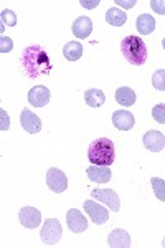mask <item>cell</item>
<instances>
[{
    "label": "cell",
    "instance_id": "cell-1",
    "mask_svg": "<svg viewBox=\"0 0 165 248\" xmlns=\"http://www.w3.org/2000/svg\"><path fill=\"white\" fill-rule=\"evenodd\" d=\"M22 66L28 78H37L40 75H48L51 71L50 57L45 48L40 45H30L23 50Z\"/></svg>",
    "mask_w": 165,
    "mask_h": 248
},
{
    "label": "cell",
    "instance_id": "cell-2",
    "mask_svg": "<svg viewBox=\"0 0 165 248\" xmlns=\"http://www.w3.org/2000/svg\"><path fill=\"white\" fill-rule=\"evenodd\" d=\"M120 53L134 66H142L147 62V46L137 35H127L120 42Z\"/></svg>",
    "mask_w": 165,
    "mask_h": 248
},
{
    "label": "cell",
    "instance_id": "cell-3",
    "mask_svg": "<svg viewBox=\"0 0 165 248\" xmlns=\"http://www.w3.org/2000/svg\"><path fill=\"white\" fill-rule=\"evenodd\" d=\"M114 144L107 138H99L90 144L88 159L92 166H111L114 162Z\"/></svg>",
    "mask_w": 165,
    "mask_h": 248
},
{
    "label": "cell",
    "instance_id": "cell-4",
    "mask_svg": "<svg viewBox=\"0 0 165 248\" xmlns=\"http://www.w3.org/2000/svg\"><path fill=\"white\" fill-rule=\"evenodd\" d=\"M63 237V229L58 218H46V222L43 223L42 230H40V238L42 243L45 245H55L58 243Z\"/></svg>",
    "mask_w": 165,
    "mask_h": 248
},
{
    "label": "cell",
    "instance_id": "cell-5",
    "mask_svg": "<svg viewBox=\"0 0 165 248\" xmlns=\"http://www.w3.org/2000/svg\"><path fill=\"white\" fill-rule=\"evenodd\" d=\"M91 199L99 201L101 203H106L109 207V210L112 212H119L120 209V199L118 195V192L112 189H94L91 190Z\"/></svg>",
    "mask_w": 165,
    "mask_h": 248
},
{
    "label": "cell",
    "instance_id": "cell-6",
    "mask_svg": "<svg viewBox=\"0 0 165 248\" xmlns=\"http://www.w3.org/2000/svg\"><path fill=\"white\" fill-rule=\"evenodd\" d=\"M46 186L50 187V190H53L55 194H61L68 189V177L63 170L51 167L46 172Z\"/></svg>",
    "mask_w": 165,
    "mask_h": 248
},
{
    "label": "cell",
    "instance_id": "cell-7",
    "mask_svg": "<svg viewBox=\"0 0 165 248\" xmlns=\"http://www.w3.org/2000/svg\"><path fill=\"white\" fill-rule=\"evenodd\" d=\"M84 210H86L88 217H91V220L98 225H103L109 220V210L104 209L103 205H99L98 202H94V199H88L83 203Z\"/></svg>",
    "mask_w": 165,
    "mask_h": 248
},
{
    "label": "cell",
    "instance_id": "cell-8",
    "mask_svg": "<svg viewBox=\"0 0 165 248\" xmlns=\"http://www.w3.org/2000/svg\"><path fill=\"white\" fill-rule=\"evenodd\" d=\"M20 124H22V127L28 134H38L40 131H42V119H40L33 111L27 109V108L22 109V114H20Z\"/></svg>",
    "mask_w": 165,
    "mask_h": 248
},
{
    "label": "cell",
    "instance_id": "cell-9",
    "mask_svg": "<svg viewBox=\"0 0 165 248\" xmlns=\"http://www.w3.org/2000/svg\"><path fill=\"white\" fill-rule=\"evenodd\" d=\"M20 223H22L25 229H37V227L42 223V212L35 207H23L18 214Z\"/></svg>",
    "mask_w": 165,
    "mask_h": 248
},
{
    "label": "cell",
    "instance_id": "cell-10",
    "mask_svg": "<svg viewBox=\"0 0 165 248\" xmlns=\"http://www.w3.org/2000/svg\"><path fill=\"white\" fill-rule=\"evenodd\" d=\"M66 223H68V229L73 232V233H81V232L88 230V220L78 209L68 210Z\"/></svg>",
    "mask_w": 165,
    "mask_h": 248
},
{
    "label": "cell",
    "instance_id": "cell-11",
    "mask_svg": "<svg viewBox=\"0 0 165 248\" xmlns=\"http://www.w3.org/2000/svg\"><path fill=\"white\" fill-rule=\"evenodd\" d=\"M112 124L118 131H131L135 126V118L131 111L119 109L112 113Z\"/></svg>",
    "mask_w": 165,
    "mask_h": 248
},
{
    "label": "cell",
    "instance_id": "cell-12",
    "mask_svg": "<svg viewBox=\"0 0 165 248\" xmlns=\"http://www.w3.org/2000/svg\"><path fill=\"white\" fill-rule=\"evenodd\" d=\"M50 90L46 86H33L30 91H28V103L35 108H43L50 103Z\"/></svg>",
    "mask_w": 165,
    "mask_h": 248
},
{
    "label": "cell",
    "instance_id": "cell-13",
    "mask_svg": "<svg viewBox=\"0 0 165 248\" xmlns=\"http://www.w3.org/2000/svg\"><path fill=\"white\" fill-rule=\"evenodd\" d=\"M144 147L147 151H152V153H160V151L165 147V136L160 133V131H147L142 138Z\"/></svg>",
    "mask_w": 165,
    "mask_h": 248
},
{
    "label": "cell",
    "instance_id": "cell-14",
    "mask_svg": "<svg viewBox=\"0 0 165 248\" xmlns=\"http://www.w3.org/2000/svg\"><path fill=\"white\" fill-rule=\"evenodd\" d=\"M86 175L94 184H107L112 177L109 166H90L86 169Z\"/></svg>",
    "mask_w": 165,
    "mask_h": 248
},
{
    "label": "cell",
    "instance_id": "cell-15",
    "mask_svg": "<svg viewBox=\"0 0 165 248\" xmlns=\"http://www.w3.org/2000/svg\"><path fill=\"white\" fill-rule=\"evenodd\" d=\"M107 245L111 248H129L131 247V235L122 229L112 230L107 237Z\"/></svg>",
    "mask_w": 165,
    "mask_h": 248
},
{
    "label": "cell",
    "instance_id": "cell-16",
    "mask_svg": "<svg viewBox=\"0 0 165 248\" xmlns=\"http://www.w3.org/2000/svg\"><path fill=\"white\" fill-rule=\"evenodd\" d=\"M71 30H73V33L79 40L88 38L91 35V31H92V20L90 17H78L73 22Z\"/></svg>",
    "mask_w": 165,
    "mask_h": 248
},
{
    "label": "cell",
    "instance_id": "cell-17",
    "mask_svg": "<svg viewBox=\"0 0 165 248\" xmlns=\"http://www.w3.org/2000/svg\"><path fill=\"white\" fill-rule=\"evenodd\" d=\"M84 101L90 108H101L106 103V94L99 88H91L84 93Z\"/></svg>",
    "mask_w": 165,
    "mask_h": 248
},
{
    "label": "cell",
    "instance_id": "cell-18",
    "mask_svg": "<svg viewBox=\"0 0 165 248\" xmlns=\"http://www.w3.org/2000/svg\"><path fill=\"white\" fill-rule=\"evenodd\" d=\"M135 98H137V96H135V91L131 90L129 86H120V88H118V91H116V101L124 108H129V106L134 105Z\"/></svg>",
    "mask_w": 165,
    "mask_h": 248
},
{
    "label": "cell",
    "instance_id": "cell-19",
    "mask_svg": "<svg viewBox=\"0 0 165 248\" xmlns=\"http://www.w3.org/2000/svg\"><path fill=\"white\" fill-rule=\"evenodd\" d=\"M135 27L140 35H150L155 30V18L149 14H142L135 20Z\"/></svg>",
    "mask_w": 165,
    "mask_h": 248
},
{
    "label": "cell",
    "instance_id": "cell-20",
    "mask_svg": "<svg viewBox=\"0 0 165 248\" xmlns=\"http://www.w3.org/2000/svg\"><path fill=\"white\" fill-rule=\"evenodd\" d=\"M63 55L68 62H76L83 57V45L79 42H68L63 48Z\"/></svg>",
    "mask_w": 165,
    "mask_h": 248
},
{
    "label": "cell",
    "instance_id": "cell-21",
    "mask_svg": "<svg viewBox=\"0 0 165 248\" xmlns=\"http://www.w3.org/2000/svg\"><path fill=\"white\" fill-rule=\"evenodd\" d=\"M106 22L112 27H122L124 23L127 22V15H126V12L112 7V9L106 12Z\"/></svg>",
    "mask_w": 165,
    "mask_h": 248
},
{
    "label": "cell",
    "instance_id": "cell-22",
    "mask_svg": "<svg viewBox=\"0 0 165 248\" xmlns=\"http://www.w3.org/2000/svg\"><path fill=\"white\" fill-rule=\"evenodd\" d=\"M152 189H154L155 197L159 199L160 202H165V181L160 177H152L150 179Z\"/></svg>",
    "mask_w": 165,
    "mask_h": 248
},
{
    "label": "cell",
    "instance_id": "cell-23",
    "mask_svg": "<svg viewBox=\"0 0 165 248\" xmlns=\"http://www.w3.org/2000/svg\"><path fill=\"white\" fill-rule=\"evenodd\" d=\"M152 85L157 91H165V70H157L152 75Z\"/></svg>",
    "mask_w": 165,
    "mask_h": 248
},
{
    "label": "cell",
    "instance_id": "cell-24",
    "mask_svg": "<svg viewBox=\"0 0 165 248\" xmlns=\"http://www.w3.org/2000/svg\"><path fill=\"white\" fill-rule=\"evenodd\" d=\"M0 18H2V25H9V27H15L17 25V15H15L14 10H2L0 14Z\"/></svg>",
    "mask_w": 165,
    "mask_h": 248
},
{
    "label": "cell",
    "instance_id": "cell-25",
    "mask_svg": "<svg viewBox=\"0 0 165 248\" xmlns=\"http://www.w3.org/2000/svg\"><path fill=\"white\" fill-rule=\"evenodd\" d=\"M152 118L159 124H165V105H155L152 108Z\"/></svg>",
    "mask_w": 165,
    "mask_h": 248
},
{
    "label": "cell",
    "instance_id": "cell-26",
    "mask_svg": "<svg viewBox=\"0 0 165 248\" xmlns=\"http://www.w3.org/2000/svg\"><path fill=\"white\" fill-rule=\"evenodd\" d=\"M12 50H14V42H12V38L2 35V37H0V51L5 55V53H10Z\"/></svg>",
    "mask_w": 165,
    "mask_h": 248
},
{
    "label": "cell",
    "instance_id": "cell-27",
    "mask_svg": "<svg viewBox=\"0 0 165 248\" xmlns=\"http://www.w3.org/2000/svg\"><path fill=\"white\" fill-rule=\"evenodd\" d=\"M149 5H150L152 10L157 12L159 15H165V0H150Z\"/></svg>",
    "mask_w": 165,
    "mask_h": 248
},
{
    "label": "cell",
    "instance_id": "cell-28",
    "mask_svg": "<svg viewBox=\"0 0 165 248\" xmlns=\"http://www.w3.org/2000/svg\"><path fill=\"white\" fill-rule=\"evenodd\" d=\"M0 129L2 131H9V127H10V118H9V114H7V111L5 109H0Z\"/></svg>",
    "mask_w": 165,
    "mask_h": 248
},
{
    "label": "cell",
    "instance_id": "cell-29",
    "mask_svg": "<svg viewBox=\"0 0 165 248\" xmlns=\"http://www.w3.org/2000/svg\"><path fill=\"white\" fill-rule=\"evenodd\" d=\"M79 5L83 9H88V10H92L99 5V0H79Z\"/></svg>",
    "mask_w": 165,
    "mask_h": 248
},
{
    "label": "cell",
    "instance_id": "cell-30",
    "mask_svg": "<svg viewBox=\"0 0 165 248\" xmlns=\"http://www.w3.org/2000/svg\"><path fill=\"white\" fill-rule=\"evenodd\" d=\"M135 3H137V0H127V2H124V0H116V5H120L122 9H132Z\"/></svg>",
    "mask_w": 165,
    "mask_h": 248
},
{
    "label": "cell",
    "instance_id": "cell-31",
    "mask_svg": "<svg viewBox=\"0 0 165 248\" xmlns=\"http://www.w3.org/2000/svg\"><path fill=\"white\" fill-rule=\"evenodd\" d=\"M162 46H164V50H165V38L162 40Z\"/></svg>",
    "mask_w": 165,
    "mask_h": 248
},
{
    "label": "cell",
    "instance_id": "cell-32",
    "mask_svg": "<svg viewBox=\"0 0 165 248\" xmlns=\"http://www.w3.org/2000/svg\"><path fill=\"white\" fill-rule=\"evenodd\" d=\"M162 247H164V248H165V238H164V240H162Z\"/></svg>",
    "mask_w": 165,
    "mask_h": 248
}]
</instances>
